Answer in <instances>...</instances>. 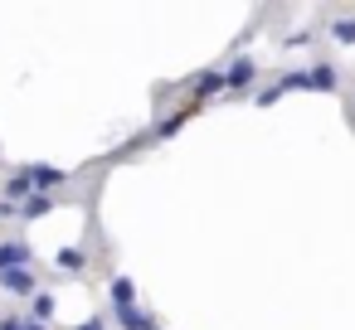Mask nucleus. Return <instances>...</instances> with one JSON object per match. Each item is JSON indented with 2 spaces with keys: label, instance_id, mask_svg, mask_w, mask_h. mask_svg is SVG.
<instances>
[{
  "label": "nucleus",
  "instance_id": "obj_7",
  "mask_svg": "<svg viewBox=\"0 0 355 330\" xmlns=\"http://www.w3.org/2000/svg\"><path fill=\"white\" fill-rule=\"evenodd\" d=\"M30 194H35V185H30V175H25V165H20V170H15V175L6 180V190H0V199H10V204L20 209V204H25Z\"/></svg>",
  "mask_w": 355,
  "mask_h": 330
},
{
  "label": "nucleus",
  "instance_id": "obj_3",
  "mask_svg": "<svg viewBox=\"0 0 355 330\" xmlns=\"http://www.w3.org/2000/svg\"><path fill=\"white\" fill-rule=\"evenodd\" d=\"M253 78H258V64H253V59H234V64L224 68V88H229V93H248Z\"/></svg>",
  "mask_w": 355,
  "mask_h": 330
},
{
  "label": "nucleus",
  "instance_id": "obj_14",
  "mask_svg": "<svg viewBox=\"0 0 355 330\" xmlns=\"http://www.w3.org/2000/svg\"><path fill=\"white\" fill-rule=\"evenodd\" d=\"M331 39L336 44H355V20H336L331 25Z\"/></svg>",
  "mask_w": 355,
  "mask_h": 330
},
{
  "label": "nucleus",
  "instance_id": "obj_9",
  "mask_svg": "<svg viewBox=\"0 0 355 330\" xmlns=\"http://www.w3.org/2000/svg\"><path fill=\"white\" fill-rule=\"evenodd\" d=\"M112 315H117L122 330H156V320H151L141 306H112Z\"/></svg>",
  "mask_w": 355,
  "mask_h": 330
},
{
  "label": "nucleus",
  "instance_id": "obj_17",
  "mask_svg": "<svg viewBox=\"0 0 355 330\" xmlns=\"http://www.w3.org/2000/svg\"><path fill=\"white\" fill-rule=\"evenodd\" d=\"M10 214H20V209H15L10 199H0V219H10Z\"/></svg>",
  "mask_w": 355,
  "mask_h": 330
},
{
  "label": "nucleus",
  "instance_id": "obj_11",
  "mask_svg": "<svg viewBox=\"0 0 355 330\" xmlns=\"http://www.w3.org/2000/svg\"><path fill=\"white\" fill-rule=\"evenodd\" d=\"M112 306H137V286H132V277H112Z\"/></svg>",
  "mask_w": 355,
  "mask_h": 330
},
{
  "label": "nucleus",
  "instance_id": "obj_16",
  "mask_svg": "<svg viewBox=\"0 0 355 330\" xmlns=\"http://www.w3.org/2000/svg\"><path fill=\"white\" fill-rule=\"evenodd\" d=\"M20 325H25L20 315H6V320H0V330H20Z\"/></svg>",
  "mask_w": 355,
  "mask_h": 330
},
{
  "label": "nucleus",
  "instance_id": "obj_12",
  "mask_svg": "<svg viewBox=\"0 0 355 330\" xmlns=\"http://www.w3.org/2000/svg\"><path fill=\"white\" fill-rule=\"evenodd\" d=\"M54 262H59L64 272H83V267H88V253H83V248H64Z\"/></svg>",
  "mask_w": 355,
  "mask_h": 330
},
{
  "label": "nucleus",
  "instance_id": "obj_6",
  "mask_svg": "<svg viewBox=\"0 0 355 330\" xmlns=\"http://www.w3.org/2000/svg\"><path fill=\"white\" fill-rule=\"evenodd\" d=\"M30 262H35V248H30V243H0V272L30 267Z\"/></svg>",
  "mask_w": 355,
  "mask_h": 330
},
{
  "label": "nucleus",
  "instance_id": "obj_15",
  "mask_svg": "<svg viewBox=\"0 0 355 330\" xmlns=\"http://www.w3.org/2000/svg\"><path fill=\"white\" fill-rule=\"evenodd\" d=\"M73 330H107V320H103V315H93V320H83V325H73Z\"/></svg>",
  "mask_w": 355,
  "mask_h": 330
},
{
  "label": "nucleus",
  "instance_id": "obj_10",
  "mask_svg": "<svg viewBox=\"0 0 355 330\" xmlns=\"http://www.w3.org/2000/svg\"><path fill=\"white\" fill-rule=\"evenodd\" d=\"M54 209V194H30L25 204H20V219H44Z\"/></svg>",
  "mask_w": 355,
  "mask_h": 330
},
{
  "label": "nucleus",
  "instance_id": "obj_8",
  "mask_svg": "<svg viewBox=\"0 0 355 330\" xmlns=\"http://www.w3.org/2000/svg\"><path fill=\"white\" fill-rule=\"evenodd\" d=\"M195 112H200V107H195V102H190V107H180V112H175V117H161V122H156V127H151V141H166V136H175V131H180V127H185V122H190V117H195Z\"/></svg>",
  "mask_w": 355,
  "mask_h": 330
},
{
  "label": "nucleus",
  "instance_id": "obj_5",
  "mask_svg": "<svg viewBox=\"0 0 355 330\" xmlns=\"http://www.w3.org/2000/svg\"><path fill=\"white\" fill-rule=\"evenodd\" d=\"M214 93H224V73H219V68H209V73H200V78L190 83V102H195V107H200L205 98H214Z\"/></svg>",
  "mask_w": 355,
  "mask_h": 330
},
{
  "label": "nucleus",
  "instance_id": "obj_1",
  "mask_svg": "<svg viewBox=\"0 0 355 330\" xmlns=\"http://www.w3.org/2000/svg\"><path fill=\"white\" fill-rule=\"evenodd\" d=\"M336 88H340V68H331V64H311V68L282 73L272 88L258 93V102L268 107V102H277V98H287V93H336Z\"/></svg>",
  "mask_w": 355,
  "mask_h": 330
},
{
  "label": "nucleus",
  "instance_id": "obj_13",
  "mask_svg": "<svg viewBox=\"0 0 355 330\" xmlns=\"http://www.w3.org/2000/svg\"><path fill=\"white\" fill-rule=\"evenodd\" d=\"M30 301H35V311H30V320H40V325H44V320L54 315V296H49V291H35Z\"/></svg>",
  "mask_w": 355,
  "mask_h": 330
},
{
  "label": "nucleus",
  "instance_id": "obj_2",
  "mask_svg": "<svg viewBox=\"0 0 355 330\" xmlns=\"http://www.w3.org/2000/svg\"><path fill=\"white\" fill-rule=\"evenodd\" d=\"M0 291H10V296H35V291H40L35 267H10V272H0Z\"/></svg>",
  "mask_w": 355,
  "mask_h": 330
},
{
  "label": "nucleus",
  "instance_id": "obj_4",
  "mask_svg": "<svg viewBox=\"0 0 355 330\" xmlns=\"http://www.w3.org/2000/svg\"><path fill=\"white\" fill-rule=\"evenodd\" d=\"M25 175H30L35 194H54L59 185H69V170H54V165H25Z\"/></svg>",
  "mask_w": 355,
  "mask_h": 330
}]
</instances>
